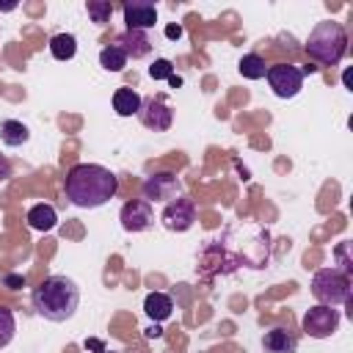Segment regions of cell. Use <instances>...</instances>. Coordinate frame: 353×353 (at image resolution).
Masks as SVG:
<instances>
[{"label":"cell","instance_id":"1","mask_svg":"<svg viewBox=\"0 0 353 353\" xmlns=\"http://www.w3.org/2000/svg\"><path fill=\"white\" fill-rule=\"evenodd\" d=\"M63 190H66V199L74 204V207H83V210H94V207H102L108 204L116 190H119V179L110 168L105 165H97V163H77L69 168L66 179H63Z\"/></svg>","mask_w":353,"mask_h":353},{"label":"cell","instance_id":"2","mask_svg":"<svg viewBox=\"0 0 353 353\" xmlns=\"http://www.w3.org/2000/svg\"><path fill=\"white\" fill-rule=\"evenodd\" d=\"M80 306V290L66 276H47L33 290V309L50 323H66Z\"/></svg>","mask_w":353,"mask_h":353},{"label":"cell","instance_id":"3","mask_svg":"<svg viewBox=\"0 0 353 353\" xmlns=\"http://www.w3.org/2000/svg\"><path fill=\"white\" fill-rule=\"evenodd\" d=\"M347 52V33L339 22H317L306 39V55L323 66H334Z\"/></svg>","mask_w":353,"mask_h":353},{"label":"cell","instance_id":"4","mask_svg":"<svg viewBox=\"0 0 353 353\" xmlns=\"http://www.w3.org/2000/svg\"><path fill=\"white\" fill-rule=\"evenodd\" d=\"M312 295L323 306H342L350 301V276L339 268H320L312 276Z\"/></svg>","mask_w":353,"mask_h":353},{"label":"cell","instance_id":"5","mask_svg":"<svg viewBox=\"0 0 353 353\" xmlns=\"http://www.w3.org/2000/svg\"><path fill=\"white\" fill-rule=\"evenodd\" d=\"M141 193H143V199L149 201V204H171L174 199H182L185 196V188H182V182H179V176L176 174H171V171H157V174H149L146 179H143V188H141Z\"/></svg>","mask_w":353,"mask_h":353},{"label":"cell","instance_id":"6","mask_svg":"<svg viewBox=\"0 0 353 353\" xmlns=\"http://www.w3.org/2000/svg\"><path fill=\"white\" fill-rule=\"evenodd\" d=\"M339 309L336 306H323V303H317V306H312L306 314H303V334L306 336H312V339H328L336 328H339Z\"/></svg>","mask_w":353,"mask_h":353},{"label":"cell","instance_id":"7","mask_svg":"<svg viewBox=\"0 0 353 353\" xmlns=\"http://www.w3.org/2000/svg\"><path fill=\"white\" fill-rule=\"evenodd\" d=\"M265 77H268L273 94L281 99H292L303 88V74L295 63H273V66H268Z\"/></svg>","mask_w":353,"mask_h":353},{"label":"cell","instance_id":"8","mask_svg":"<svg viewBox=\"0 0 353 353\" xmlns=\"http://www.w3.org/2000/svg\"><path fill=\"white\" fill-rule=\"evenodd\" d=\"M196 221V204L190 199H174L171 204L163 207L160 212V223L168 229V232H188Z\"/></svg>","mask_w":353,"mask_h":353},{"label":"cell","instance_id":"9","mask_svg":"<svg viewBox=\"0 0 353 353\" xmlns=\"http://www.w3.org/2000/svg\"><path fill=\"white\" fill-rule=\"evenodd\" d=\"M138 119H141L143 127H149L154 132H165L174 124V110L160 97H149V99H143V105L138 110Z\"/></svg>","mask_w":353,"mask_h":353},{"label":"cell","instance_id":"10","mask_svg":"<svg viewBox=\"0 0 353 353\" xmlns=\"http://www.w3.org/2000/svg\"><path fill=\"white\" fill-rule=\"evenodd\" d=\"M119 221L127 232H146L152 223H154V210L146 199H132L121 207L119 212Z\"/></svg>","mask_w":353,"mask_h":353},{"label":"cell","instance_id":"11","mask_svg":"<svg viewBox=\"0 0 353 353\" xmlns=\"http://www.w3.org/2000/svg\"><path fill=\"white\" fill-rule=\"evenodd\" d=\"M121 14H124L127 30H149L157 22V8L149 0H127L121 6Z\"/></svg>","mask_w":353,"mask_h":353},{"label":"cell","instance_id":"12","mask_svg":"<svg viewBox=\"0 0 353 353\" xmlns=\"http://www.w3.org/2000/svg\"><path fill=\"white\" fill-rule=\"evenodd\" d=\"M116 44H119V47L124 50V55L132 58V61L146 58V55L152 52V41H149L146 30H124V33L116 39Z\"/></svg>","mask_w":353,"mask_h":353},{"label":"cell","instance_id":"13","mask_svg":"<svg viewBox=\"0 0 353 353\" xmlns=\"http://www.w3.org/2000/svg\"><path fill=\"white\" fill-rule=\"evenodd\" d=\"M262 347H265L268 353H295V350H298V339H295V334L287 331V328H270V331H265V336H262Z\"/></svg>","mask_w":353,"mask_h":353},{"label":"cell","instance_id":"14","mask_svg":"<svg viewBox=\"0 0 353 353\" xmlns=\"http://www.w3.org/2000/svg\"><path fill=\"white\" fill-rule=\"evenodd\" d=\"M141 105H143V97L135 88H127V85L116 88V94H113V110L119 116H138Z\"/></svg>","mask_w":353,"mask_h":353},{"label":"cell","instance_id":"15","mask_svg":"<svg viewBox=\"0 0 353 353\" xmlns=\"http://www.w3.org/2000/svg\"><path fill=\"white\" fill-rule=\"evenodd\" d=\"M55 223H58V212H55L52 204H44L41 201V204H33L28 210V226L36 229V232H50Z\"/></svg>","mask_w":353,"mask_h":353},{"label":"cell","instance_id":"16","mask_svg":"<svg viewBox=\"0 0 353 353\" xmlns=\"http://www.w3.org/2000/svg\"><path fill=\"white\" fill-rule=\"evenodd\" d=\"M143 312H146L154 323H163V320L171 317L174 301H171V295H165V292H149L146 301H143Z\"/></svg>","mask_w":353,"mask_h":353},{"label":"cell","instance_id":"17","mask_svg":"<svg viewBox=\"0 0 353 353\" xmlns=\"http://www.w3.org/2000/svg\"><path fill=\"white\" fill-rule=\"evenodd\" d=\"M77 52V39L72 33H55L50 39V55L55 61H72Z\"/></svg>","mask_w":353,"mask_h":353},{"label":"cell","instance_id":"18","mask_svg":"<svg viewBox=\"0 0 353 353\" xmlns=\"http://www.w3.org/2000/svg\"><path fill=\"white\" fill-rule=\"evenodd\" d=\"M0 138H3L6 146H22V143H28L30 130L22 121H17V119H6L0 124Z\"/></svg>","mask_w":353,"mask_h":353},{"label":"cell","instance_id":"19","mask_svg":"<svg viewBox=\"0 0 353 353\" xmlns=\"http://www.w3.org/2000/svg\"><path fill=\"white\" fill-rule=\"evenodd\" d=\"M127 61L130 58L124 55V50L119 44H108V47L99 50V66L108 69V72H121L127 66Z\"/></svg>","mask_w":353,"mask_h":353},{"label":"cell","instance_id":"20","mask_svg":"<svg viewBox=\"0 0 353 353\" xmlns=\"http://www.w3.org/2000/svg\"><path fill=\"white\" fill-rule=\"evenodd\" d=\"M237 69H240V74H243V77H248V80H259V77H265V72H268L265 58H262V55H256V52L243 55V58H240V63H237Z\"/></svg>","mask_w":353,"mask_h":353},{"label":"cell","instance_id":"21","mask_svg":"<svg viewBox=\"0 0 353 353\" xmlns=\"http://www.w3.org/2000/svg\"><path fill=\"white\" fill-rule=\"evenodd\" d=\"M85 11H88L91 22H97V25H105V22L110 19V14H113V3H108V0H88Z\"/></svg>","mask_w":353,"mask_h":353},{"label":"cell","instance_id":"22","mask_svg":"<svg viewBox=\"0 0 353 353\" xmlns=\"http://www.w3.org/2000/svg\"><path fill=\"white\" fill-rule=\"evenodd\" d=\"M14 331H17V320H14V312L0 306V347H6L11 339H14Z\"/></svg>","mask_w":353,"mask_h":353},{"label":"cell","instance_id":"23","mask_svg":"<svg viewBox=\"0 0 353 353\" xmlns=\"http://www.w3.org/2000/svg\"><path fill=\"white\" fill-rule=\"evenodd\" d=\"M149 77L152 80H171L174 77V63L168 58H157L152 66H149Z\"/></svg>","mask_w":353,"mask_h":353},{"label":"cell","instance_id":"24","mask_svg":"<svg viewBox=\"0 0 353 353\" xmlns=\"http://www.w3.org/2000/svg\"><path fill=\"white\" fill-rule=\"evenodd\" d=\"M336 256L342 259V268H345V273H350V270H353V265L347 262V243H342V245L336 248Z\"/></svg>","mask_w":353,"mask_h":353},{"label":"cell","instance_id":"25","mask_svg":"<svg viewBox=\"0 0 353 353\" xmlns=\"http://www.w3.org/2000/svg\"><path fill=\"white\" fill-rule=\"evenodd\" d=\"M8 176H11V163H8V160L0 154V182H6Z\"/></svg>","mask_w":353,"mask_h":353},{"label":"cell","instance_id":"26","mask_svg":"<svg viewBox=\"0 0 353 353\" xmlns=\"http://www.w3.org/2000/svg\"><path fill=\"white\" fill-rule=\"evenodd\" d=\"M165 36L176 41V39H182V28H179V25H168V28H165Z\"/></svg>","mask_w":353,"mask_h":353},{"label":"cell","instance_id":"27","mask_svg":"<svg viewBox=\"0 0 353 353\" xmlns=\"http://www.w3.org/2000/svg\"><path fill=\"white\" fill-rule=\"evenodd\" d=\"M22 281H25L22 276H6V284H8L11 290H17V287H22Z\"/></svg>","mask_w":353,"mask_h":353},{"label":"cell","instance_id":"28","mask_svg":"<svg viewBox=\"0 0 353 353\" xmlns=\"http://www.w3.org/2000/svg\"><path fill=\"white\" fill-rule=\"evenodd\" d=\"M160 334H163V331H160V325H152V328L146 331V336H149V339H157Z\"/></svg>","mask_w":353,"mask_h":353},{"label":"cell","instance_id":"29","mask_svg":"<svg viewBox=\"0 0 353 353\" xmlns=\"http://www.w3.org/2000/svg\"><path fill=\"white\" fill-rule=\"evenodd\" d=\"M17 8V3L11 0V3H0V11H14Z\"/></svg>","mask_w":353,"mask_h":353},{"label":"cell","instance_id":"30","mask_svg":"<svg viewBox=\"0 0 353 353\" xmlns=\"http://www.w3.org/2000/svg\"><path fill=\"white\" fill-rule=\"evenodd\" d=\"M105 353H113V350H105Z\"/></svg>","mask_w":353,"mask_h":353}]
</instances>
